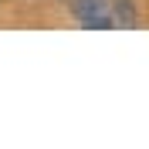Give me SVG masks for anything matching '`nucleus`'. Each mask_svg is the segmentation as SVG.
I'll use <instances>...</instances> for the list:
<instances>
[{
	"instance_id": "obj_1",
	"label": "nucleus",
	"mask_w": 149,
	"mask_h": 149,
	"mask_svg": "<svg viewBox=\"0 0 149 149\" xmlns=\"http://www.w3.org/2000/svg\"><path fill=\"white\" fill-rule=\"evenodd\" d=\"M71 14H74V20H78L81 27H88V31H112L115 27L109 0H74Z\"/></svg>"
},
{
	"instance_id": "obj_2",
	"label": "nucleus",
	"mask_w": 149,
	"mask_h": 149,
	"mask_svg": "<svg viewBox=\"0 0 149 149\" xmlns=\"http://www.w3.org/2000/svg\"><path fill=\"white\" fill-rule=\"evenodd\" d=\"M109 7H112L115 27H136L139 14H136V3H132V0H115V3H109Z\"/></svg>"
}]
</instances>
